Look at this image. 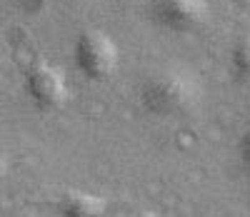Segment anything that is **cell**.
<instances>
[{"label": "cell", "instance_id": "cell-5", "mask_svg": "<svg viewBox=\"0 0 250 217\" xmlns=\"http://www.w3.org/2000/svg\"><path fill=\"white\" fill-rule=\"evenodd\" d=\"M58 217H103L108 212V197L88 190H65L55 200Z\"/></svg>", "mask_w": 250, "mask_h": 217}, {"label": "cell", "instance_id": "cell-3", "mask_svg": "<svg viewBox=\"0 0 250 217\" xmlns=\"http://www.w3.org/2000/svg\"><path fill=\"white\" fill-rule=\"evenodd\" d=\"M25 93L30 102L43 113L60 110L70 98L65 73L43 58H33L25 65Z\"/></svg>", "mask_w": 250, "mask_h": 217}, {"label": "cell", "instance_id": "cell-9", "mask_svg": "<svg viewBox=\"0 0 250 217\" xmlns=\"http://www.w3.org/2000/svg\"><path fill=\"white\" fill-rule=\"evenodd\" d=\"M128 217H158L153 210H138V212H130Z\"/></svg>", "mask_w": 250, "mask_h": 217}, {"label": "cell", "instance_id": "cell-8", "mask_svg": "<svg viewBox=\"0 0 250 217\" xmlns=\"http://www.w3.org/2000/svg\"><path fill=\"white\" fill-rule=\"evenodd\" d=\"M8 170H10V165H8V158L0 153V182H3L5 178H8Z\"/></svg>", "mask_w": 250, "mask_h": 217}, {"label": "cell", "instance_id": "cell-4", "mask_svg": "<svg viewBox=\"0 0 250 217\" xmlns=\"http://www.w3.org/2000/svg\"><path fill=\"white\" fill-rule=\"evenodd\" d=\"M148 18L163 30L195 33L210 20V0H148Z\"/></svg>", "mask_w": 250, "mask_h": 217}, {"label": "cell", "instance_id": "cell-2", "mask_svg": "<svg viewBox=\"0 0 250 217\" xmlns=\"http://www.w3.org/2000/svg\"><path fill=\"white\" fill-rule=\"evenodd\" d=\"M73 62L78 73L90 82H105L120 65V50L115 40L98 28L83 30L73 45Z\"/></svg>", "mask_w": 250, "mask_h": 217}, {"label": "cell", "instance_id": "cell-7", "mask_svg": "<svg viewBox=\"0 0 250 217\" xmlns=\"http://www.w3.org/2000/svg\"><path fill=\"white\" fill-rule=\"evenodd\" d=\"M238 158H240V167H243V175L250 182V127L243 133L240 142H238Z\"/></svg>", "mask_w": 250, "mask_h": 217}, {"label": "cell", "instance_id": "cell-1", "mask_svg": "<svg viewBox=\"0 0 250 217\" xmlns=\"http://www.w3.org/2000/svg\"><path fill=\"white\" fill-rule=\"evenodd\" d=\"M203 98V88L195 75L165 68L155 70L140 82L138 100L143 110L155 118H183L190 115Z\"/></svg>", "mask_w": 250, "mask_h": 217}, {"label": "cell", "instance_id": "cell-6", "mask_svg": "<svg viewBox=\"0 0 250 217\" xmlns=\"http://www.w3.org/2000/svg\"><path fill=\"white\" fill-rule=\"evenodd\" d=\"M230 70L240 82H250V33L235 40L230 50Z\"/></svg>", "mask_w": 250, "mask_h": 217}]
</instances>
